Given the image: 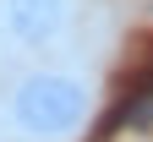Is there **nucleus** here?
Masks as SVG:
<instances>
[{
	"mask_svg": "<svg viewBox=\"0 0 153 142\" xmlns=\"http://www.w3.org/2000/svg\"><path fill=\"white\" fill-rule=\"evenodd\" d=\"M93 88L71 71H27L11 88V126L33 142H66L88 126Z\"/></svg>",
	"mask_w": 153,
	"mask_h": 142,
	"instance_id": "1",
	"label": "nucleus"
},
{
	"mask_svg": "<svg viewBox=\"0 0 153 142\" xmlns=\"http://www.w3.org/2000/svg\"><path fill=\"white\" fill-rule=\"evenodd\" d=\"M0 22L22 49H49L71 28V0H0Z\"/></svg>",
	"mask_w": 153,
	"mask_h": 142,
	"instance_id": "2",
	"label": "nucleus"
}]
</instances>
